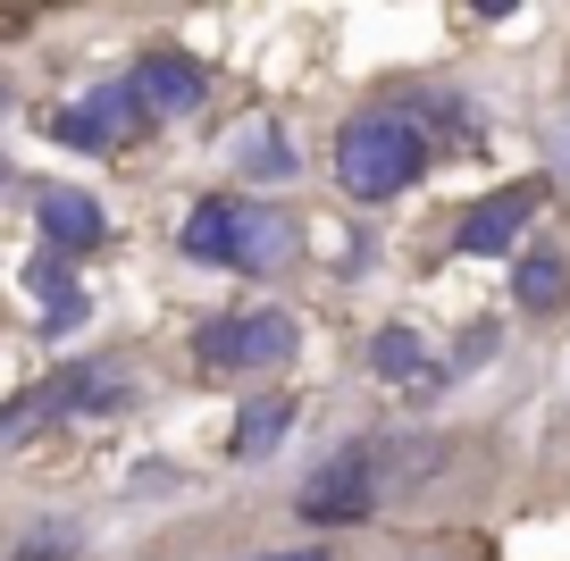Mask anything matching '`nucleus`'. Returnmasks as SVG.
<instances>
[{
  "label": "nucleus",
  "instance_id": "nucleus-20",
  "mask_svg": "<svg viewBox=\"0 0 570 561\" xmlns=\"http://www.w3.org/2000/svg\"><path fill=\"white\" fill-rule=\"evenodd\" d=\"M0 118H9V85H0Z\"/></svg>",
  "mask_w": 570,
  "mask_h": 561
},
{
  "label": "nucleus",
  "instance_id": "nucleus-3",
  "mask_svg": "<svg viewBox=\"0 0 570 561\" xmlns=\"http://www.w3.org/2000/svg\"><path fill=\"white\" fill-rule=\"evenodd\" d=\"M135 403H142V368L126 352H76V361L42 368L35 386L0 403V453H26V444L59 436L76 420H126Z\"/></svg>",
  "mask_w": 570,
  "mask_h": 561
},
{
  "label": "nucleus",
  "instance_id": "nucleus-1",
  "mask_svg": "<svg viewBox=\"0 0 570 561\" xmlns=\"http://www.w3.org/2000/svg\"><path fill=\"white\" fill-rule=\"evenodd\" d=\"M512 478L503 427H353L285 486L277 520L294 537H370V528H479Z\"/></svg>",
  "mask_w": 570,
  "mask_h": 561
},
{
  "label": "nucleus",
  "instance_id": "nucleus-12",
  "mask_svg": "<svg viewBox=\"0 0 570 561\" xmlns=\"http://www.w3.org/2000/svg\"><path fill=\"white\" fill-rule=\"evenodd\" d=\"M0 561H101V537H92L85 511L68 503H35L9 520V537H0Z\"/></svg>",
  "mask_w": 570,
  "mask_h": 561
},
{
  "label": "nucleus",
  "instance_id": "nucleus-16",
  "mask_svg": "<svg viewBox=\"0 0 570 561\" xmlns=\"http://www.w3.org/2000/svg\"><path fill=\"white\" fill-rule=\"evenodd\" d=\"M235 176H252V185H285V176H294V142L277 135V126H244V135H235Z\"/></svg>",
  "mask_w": 570,
  "mask_h": 561
},
{
  "label": "nucleus",
  "instance_id": "nucleus-18",
  "mask_svg": "<svg viewBox=\"0 0 570 561\" xmlns=\"http://www.w3.org/2000/svg\"><path fill=\"white\" fill-rule=\"evenodd\" d=\"M495 344H503V327H495V318H479V327H462V344H453V386H462V377H479V368L487 361H495Z\"/></svg>",
  "mask_w": 570,
  "mask_h": 561
},
{
  "label": "nucleus",
  "instance_id": "nucleus-14",
  "mask_svg": "<svg viewBox=\"0 0 570 561\" xmlns=\"http://www.w3.org/2000/svg\"><path fill=\"white\" fill-rule=\"evenodd\" d=\"M512 302H520L529 318H553V311L570 302V244H562V235L512 252Z\"/></svg>",
  "mask_w": 570,
  "mask_h": 561
},
{
  "label": "nucleus",
  "instance_id": "nucleus-13",
  "mask_svg": "<svg viewBox=\"0 0 570 561\" xmlns=\"http://www.w3.org/2000/svg\"><path fill=\"white\" fill-rule=\"evenodd\" d=\"M35 235H42V252H59V260H85V252L109 244V210L92 194H76V185H42L35 194Z\"/></svg>",
  "mask_w": 570,
  "mask_h": 561
},
{
  "label": "nucleus",
  "instance_id": "nucleus-9",
  "mask_svg": "<svg viewBox=\"0 0 570 561\" xmlns=\"http://www.w3.org/2000/svg\"><path fill=\"white\" fill-rule=\"evenodd\" d=\"M126 92L151 109V126H160V118H194V109H210L218 76L202 68L194 51H177V42H151V51L135 59V76H126Z\"/></svg>",
  "mask_w": 570,
  "mask_h": 561
},
{
  "label": "nucleus",
  "instance_id": "nucleus-11",
  "mask_svg": "<svg viewBox=\"0 0 570 561\" xmlns=\"http://www.w3.org/2000/svg\"><path fill=\"white\" fill-rule=\"evenodd\" d=\"M344 561H495L487 528H370L344 537Z\"/></svg>",
  "mask_w": 570,
  "mask_h": 561
},
{
  "label": "nucleus",
  "instance_id": "nucleus-5",
  "mask_svg": "<svg viewBox=\"0 0 570 561\" xmlns=\"http://www.w3.org/2000/svg\"><path fill=\"white\" fill-rule=\"evenodd\" d=\"M428 159H436V142L411 126L403 101H370L353 109V118L336 126V194L344 201H403L411 185L428 176Z\"/></svg>",
  "mask_w": 570,
  "mask_h": 561
},
{
  "label": "nucleus",
  "instance_id": "nucleus-15",
  "mask_svg": "<svg viewBox=\"0 0 570 561\" xmlns=\"http://www.w3.org/2000/svg\"><path fill=\"white\" fill-rule=\"evenodd\" d=\"M403 109H411V126H420L436 151H470V142H487V118L462 101V92H445V85H420V92H403Z\"/></svg>",
  "mask_w": 570,
  "mask_h": 561
},
{
  "label": "nucleus",
  "instance_id": "nucleus-10",
  "mask_svg": "<svg viewBox=\"0 0 570 561\" xmlns=\"http://www.w3.org/2000/svg\"><path fill=\"white\" fill-rule=\"evenodd\" d=\"M294 420H303V403L285 386H252L244 403H235V427H227V444H218V461H227V470H268V461L294 444Z\"/></svg>",
  "mask_w": 570,
  "mask_h": 561
},
{
  "label": "nucleus",
  "instance_id": "nucleus-4",
  "mask_svg": "<svg viewBox=\"0 0 570 561\" xmlns=\"http://www.w3.org/2000/svg\"><path fill=\"white\" fill-rule=\"evenodd\" d=\"M185 361H194L202 386H285V368L303 361V318L285 302H227V311L194 318L185 335Z\"/></svg>",
  "mask_w": 570,
  "mask_h": 561
},
{
  "label": "nucleus",
  "instance_id": "nucleus-6",
  "mask_svg": "<svg viewBox=\"0 0 570 561\" xmlns=\"http://www.w3.org/2000/svg\"><path fill=\"white\" fill-rule=\"evenodd\" d=\"M537 218H546V176L487 185V194L453 218V252H462V260H512L520 235H537Z\"/></svg>",
  "mask_w": 570,
  "mask_h": 561
},
{
  "label": "nucleus",
  "instance_id": "nucleus-19",
  "mask_svg": "<svg viewBox=\"0 0 570 561\" xmlns=\"http://www.w3.org/2000/svg\"><path fill=\"white\" fill-rule=\"evenodd\" d=\"M553 478H562V494H570V427H562V444H553Z\"/></svg>",
  "mask_w": 570,
  "mask_h": 561
},
{
  "label": "nucleus",
  "instance_id": "nucleus-2",
  "mask_svg": "<svg viewBox=\"0 0 570 561\" xmlns=\"http://www.w3.org/2000/svg\"><path fill=\"white\" fill-rule=\"evenodd\" d=\"M177 252L194 268H218V277H252V285H277L311 260L303 244V218H285L277 201L261 194H202L194 210L177 218Z\"/></svg>",
  "mask_w": 570,
  "mask_h": 561
},
{
  "label": "nucleus",
  "instance_id": "nucleus-8",
  "mask_svg": "<svg viewBox=\"0 0 570 561\" xmlns=\"http://www.w3.org/2000/svg\"><path fill=\"white\" fill-rule=\"evenodd\" d=\"M361 368H370V377H377L386 394H403L411 411H420V403H436V394L453 386V368L436 361V352H428V335L411 327V318H386V327L370 335V352H361Z\"/></svg>",
  "mask_w": 570,
  "mask_h": 561
},
{
  "label": "nucleus",
  "instance_id": "nucleus-17",
  "mask_svg": "<svg viewBox=\"0 0 570 561\" xmlns=\"http://www.w3.org/2000/svg\"><path fill=\"white\" fill-rule=\"evenodd\" d=\"M227 561H344V537H277V544H244Z\"/></svg>",
  "mask_w": 570,
  "mask_h": 561
},
{
  "label": "nucleus",
  "instance_id": "nucleus-7",
  "mask_svg": "<svg viewBox=\"0 0 570 561\" xmlns=\"http://www.w3.org/2000/svg\"><path fill=\"white\" fill-rule=\"evenodd\" d=\"M142 135H151V109H142L126 85H92V92H76L68 109H51V142L92 151V159L126 151V142H142Z\"/></svg>",
  "mask_w": 570,
  "mask_h": 561
}]
</instances>
